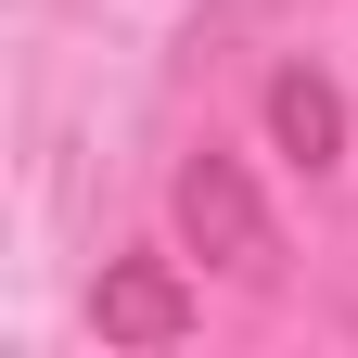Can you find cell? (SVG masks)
I'll return each instance as SVG.
<instances>
[{"mask_svg":"<svg viewBox=\"0 0 358 358\" xmlns=\"http://www.w3.org/2000/svg\"><path fill=\"white\" fill-rule=\"evenodd\" d=\"M268 141H282V166H345V90L320 64H282L268 77Z\"/></svg>","mask_w":358,"mask_h":358,"instance_id":"obj_3","label":"cell"},{"mask_svg":"<svg viewBox=\"0 0 358 358\" xmlns=\"http://www.w3.org/2000/svg\"><path fill=\"white\" fill-rule=\"evenodd\" d=\"M90 320H103V345H179L192 333V294L166 282V256H115L103 294H90Z\"/></svg>","mask_w":358,"mask_h":358,"instance_id":"obj_2","label":"cell"},{"mask_svg":"<svg viewBox=\"0 0 358 358\" xmlns=\"http://www.w3.org/2000/svg\"><path fill=\"white\" fill-rule=\"evenodd\" d=\"M166 217H179V243H192L205 268H231V282H268V256H282V231H268V205H256V179H243V154H217V141L179 166Z\"/></svg>","mask_w":358,"mask_h":358,"instance_id":"obj_1","label":"cell"}]
</instances>
